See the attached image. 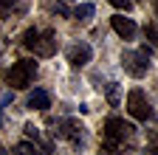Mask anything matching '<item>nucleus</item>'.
<instances>
[{
    "label": "nucleus",
    "instance_id": "obj_1",
    "mask_svg": "<svg viewBox=\"0 0 158 155\" xmlns=\"http://www.w3.org/2000/svg\"><path fill=\"white\" fill-rule=\"evenodd\" d=\"M135 138V127L118 116H110L105 121V130H102V149L99 155H122L124 147Z\"/></svg>",
    "mask_w": 158,
    "mask_h": 155
},
{
    "label": "nucleus",
    "instance_id": "obj_2",
    "mask_svg": "<svg viewBox=\"0 0 158 155\" xmlns=\"http://www.w3.org/2000/svg\"><path fill=\"white\" fill-rule=\"evenodd\" d=\"M23 45L34 56H54L56 54V34L51 28H28L23 34Z\"/></svg>",
    "mask_w": 158,
    "mask_h": 155
},
{
    "label": "nucleus",
    "instance_id": "obj_3",
    "mask_svg": "<svg viewBox=\"0 0 158 155\" xmlns=\"http://www.w3.org/2000/svg\"><path fill=\"white\" fill-rule=\"evenodd\" d=\"M34 76H37V62H34V59H17L11 68H6L3 79H6L9 88L23 90V88H28V85L34 82Z\"/></svg>",
    "mask_w": 158,
    "mask_h": 155
},
{
    "label": "nucleus",
    "instance_id": "obj_4",
    "mask_svg": "<svg viewBox=\"0 0 158 155\" xmlns=\"http://www.w3.org/2000/svg\"><path fill=\"white\" fill-rule=\"evenodd\" d=\"M122 68H124V73L133 76V79H141V76L150 71V48L141 45L138 51H124L122 54Z\"/></svg>",
    "mask_w": 158,
    "mask_h": 155
},
{
    "label": "nucleus",
    "instance_id": "obj_5",
    "mask_svg": "<svg viewBox=\"0 0 158 155\" xmlns=\"http://www.w3.org/2000/svg\"><path fill=\"white\" fill-rule=\"evenodd\" d=\"M127 113L133 116V119H138V121H152L155 119V110H152L147 93L141 88H133L127 93Z\"/></svg>",
    "mask_w": 158,
    "mask_h": 155
},
{
    "label": "nucleus",
    "instance_id": "obj_6",
    "mask_svg": "<svg viewBox=\"0 0 158 155\" xmlns=\"http://www.w3.org/2000/svg\"><path fill=\"white\" fill-rule=\"evenodd\" d=\"M54 135H56V138H62V141H71L73 147H82V144H85V127L79 124L76 119H62V121H56Z\"/></svg>",
    "mask_w": 158,
    "mask_h": 155
},
{
    "label": "nucleus",
    "instance_id": "obj_7",
    "mask_svg": "<svg viewBox=\"0 0 158 155\" xmlns=\"http://www.w3.org/2000/svg\"><path fill=\"white\" fill-rule=\"evenodd\" d=\"M65 54H68V62H71L73 68H85V65L93 59V48H90L88 43H73Z\"/></svg>",
    "mask_w": 158,
    "mask_h": 155
},
{
    "label": "nucleus",
    "instance_id": "obj_8",
    "mask_svg": "<svg viewBox=\"0 0 158 155\" xmlns=\"http://www.w3.org/2000/svg\"><path fill=\"white\" fill-rule=\"evenodd\" d=\"M113 31L118 34V37H122V40H133V37H135V23L130 20V17H124V14H116L113 17Z\"/></svg>",
    "mask_w": 158,
    "mask_h": 155
},
{
    "label": "nucleus",
    "instance_id": "obj_9",
    "mask_svg": "<svg viewBox=\"0 0 158 155\" xmlns=\"http://www.w3.org/2000/svg\"><path fill=\"white\" fill-rule=\"evenodd\" d=\"M26 104H28L31 110H48V107H51V96H48L45 90L37 88V90L28 93V102H26Z\"/></svg>",
    "mask_w": 158,
    "mask_h": 155
},
{
    "label": "nucleus",
    "instance_id": "obj_10",
    "mask_svg": "<svg viewBox=\"0 0 158 155\" xmlns=\"http://www.w3.org/2000/svg\"><path fill=\"white\" fill-rule=\"evenodd\" d=\"M93 3H79L76 9H73V20H79V23H88L90 17H93Z\"/></svg>",
    "mask_w": 158,
    "mask_h": 155
},
{
    "label": "nucleus",
    "instance_id": "obj_11",
    "mask_svg": "<svg viewBox=\"0 0 158 155\" xmlns=\"http://www.w3.org/2000/svg\"><path fill=\"white\" fill-rule=\"evenodd\" d=\"M11 155H45V149L34 147L31 141H20V144L14 147V152H11Z\"/></svg>",
    "mask_w": 158,
    "mask_h": 155
},
{
    "label": "nucleus",
    "instance_id": "obj_12",
    "mask_svg": "<svg viewBox=\"0 0 158 155\" xmlns=\"http://www.w3.org/2000/svg\"><path fill=\"white\" fill-rule=\"evenodd\" d=\"M0 11H3V14L26 11V0H0Z\"/></svg>",
    "mask_w": 158,
    "mask_h": 155
},
{
    "label": "nucleus",
    "instance_id": "obj_13",
    "mask_svg": "<svg viewBox=\"0 0 158 155\" xmlns=\"http://www.w3.org/2000/svg\"><path fill=\"white\" fill-rule=\"evenodd\" d=\"M107 3H110L113 9H118V11H130V9L135 6V0H107Z\"/></svg>",
    "mask_w": 158,
    "mask_h": 155
},
{
    "label": "nucleus",
    "instance_id": "obj_14",
    "mask_svg": "<svg viewBox=\"0 0 158 155\" xmlns=\"http://www.w3.org/2000/svg\"><path fill=\"white\" fill-rule=\"evenodd\" d=\"M144 34L150 37V43L158 48V28H155V26H147V28H144Z\"/></svg>",
    "mask_w": 158,
    "mask_h": 155
},
{
    "label": "nucleus",
    "instance_id": "obj_15",
    "mask_svg": "<svg viewBox=\"0 0 158 155\" xmlns=\"http://www.w3.org/2000/svg\"><path fill=\"white\" fill-rule=\"evenodd\" d=\"M107 99H110V104H118V85H116V82L110 85V93H107Z\"/></svg>",
    "mask_w": 158,
    "mask_h": 155
},
{
    "label": "nucleus",
    "instance_id": "obj_16",
    "mask_svg": "<svg viewBox=\"0 0 158 155\" xmlns=\"http://www.w3.org/2000/svg\"><path fill=\"white\" fill-rule=\"evenodd\" d=\"M155 11H158V0H155Z\"/></svg>",
    "mask_w": 158,
    "mask_h": 155
},
{
    "label": "nucleus",
    "instance_id": "obj_17",
    "mask_svg": "<svg viewBox=\"0 0 158 155\" xmlns=\"http://www.w3.org/2000/svg\"><path fill=\"white\" fill-rule=\"evenodd\" d=\"M144 155H152V152H144Z\"/></svg>",
    "mask_w": 158,
    "mask_h": 155
}]
</instances>
